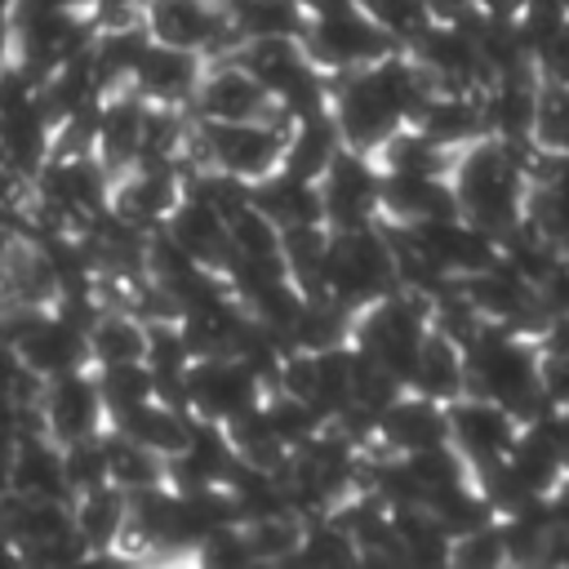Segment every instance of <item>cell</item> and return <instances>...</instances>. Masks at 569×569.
Instances as JSON below:
<instances>
[{"mask_svg": "<svg viewBox=\"0 0 569 569\" xmlns=\"http://www.w3.org/2000/svg\"><path fill=\"white\" fill-rule=\"evenodd\" d=\"M529 156L533 147H511L498 138H476L471 147L453 151L449 187L458 200V213L489 236H502L525 218V191H529Z\"/></svg>", "mask_w": 569, "mask_h": 569, "instance_id": "1", "label": "cell"}, {"mask_svg": "<svg viewBox=\"0 0 569 569\" xmlns=\"http://www.w3.org/2000/svg\"><path fill=\"white\" fill-rule=\"evenodd\" d=\"M462 360H467V391L507 405L520 422H533L542 409H551L538 378L542 351L529 333H516L507 325H485L462 347Z\"/></svg>", "mask_w": 569, "mask_h": 569, "instance_id": "2", "label": "cell"}, {"mask_svg": "<svg viewBox=\"0 0 569 569\" xmlns=\"http://www.w3.org/2000/svg\"><path fill=\"white\" fill-rule=\"evenodd\" d=\"M396 280V258L391 244L382 236V222L369 227H329V249H325V267H320V289L338 298L342 307L360 311L373 298L391 293Z\"/></svg>", "mask_w": 569, "mask_h": 569, "instance_id": "3", "label": "cell"}, {"mask_svg": "<svg viewBox=\"0 0 569 569\" xmlns=\"http://www.w3.org/2000/svg\"><path fill=\"white\" fill-rule=\"evenodd\" d=\"M427 329H431V298L418 293V289L396 284L391 293L373 298L369 307H360L351 316V347L365 351L369 360H378L382 369H391L405 382Z\"/></svg>", "mask_w": 569, "mask_h": 569, "instance_id": "4", "label": "cell"}, {"mask_svg": "<svg viewBox=\"0 0 569 569\" xmlns=\"http://www.w3.org/2000/svg\"><path fill=\"white\" fill-rule=\"evenodd\" d=\"M298 44H302V53H307L325 76L369 67V62H378L382 53L400 49L356 0H347V4H338V9L311 13Z\"/></svg>", "mask_w": 569, "mask_h": 569, "instance_id": "5", "label": "cell"}, {"mask_svg": "<svg viewBox=\"0 0 569 569\" xmlns=\"http://www.w3.org/2000/svg\"><path fill=\"white\" fill-rule=\"evenodd\" d=\"M329 116H333L342 142L356 147V151H369V156L405 124L369 67L329 76Z\"/></svg>", "mask_w": 569, "mask_h": 569, "instance_id": "6", "label": "cell"}, {"mask_svg": "<svg viewBox=\"0 0 569 569\" xmlns=\"http://www.w3.org/2000/svg\"><path fill=\"white\" fill-rule=\"evenodd\" d=\"M142 22H147L151 40H164V44H178V49H196L209 62L227 58L240 44L222 0H147L142 4Z\"/></svg>", "mask_w": 569, "mask_h": 569, "instance_id": "7", "label": "cell"}, {"mask_svg": "<svg viewBox=\"0 0 569 569\" xmlns=\"http://www.w3.org/2000/svg\"><path fill=\"white\" fill-rule=\"evenodd\" d=\"M262 396H267V382L240 356H200L187 369V409L196 418L231 422L258 409Z\"/></svg>", "mask_w": 569, "mask_h": 569, "instance_id": "8", "label": "cell"}, {"mask_svg": "<svg viewBox=\"0 0 569 569\" xmlns=\"http://www.w3.org/2000/svg\"><path fill=\"white\" fill-rule=\"evenodd\" d=\"M320 204L329 227H369L382 218V169L369 151L342 147L320 173Z\"/></svg>", "mask_w": 569, "mask_h": 569, "instance_id": "9", "label": "cell"}, {"mask_svg": "<svg viewBox=\"0 0 569 569\" xmlns=\"http://www.w3.org/2000/svg\"><path fill=\"white\" fill-rule=\"evenodd\" d=\"M445 413H449V445L467 458L471 476L493 467V462H502L511 440L525 427L507 405H498L489 396H476V391H462L458 400H449Z\"/></svg>", "mask_w": 569, "mask_h": 569, "instance_id": "10", "label": "cell"}, {"mask_svg": "<svg viewBox=\"0 0 569 569\" xmlns=\"http://www.w3.org/2000/svg\"><path fill=\"white\" fill-rule=\"evenodd\" d=\"M187 116H196V120H262V116H276V102L236 58H213V62H204V76L196 84V98L187 102Z\"/></svg>", "mask_w": 569, "mask_h": 569, "instance_id": "11", "label": "cell"}, {"mask_svg": "<svg viewBox=\"0 0 569 569\" xmlns=\"http://www.w3.org/2000/svg\"><path fill=\"white\" fill-rule=\"evenodd\" d=\"M409 53L418 58V67L431 76L436 89H467V93H480L489 84V71L480 62V49L471 40V31L462 22H431L413 44Z\"/></svg>", "mask_w": 569, "mask_h": 569, "instance_id": "12", "label": "cell"}, {"mask_svg": "<svg viewBox=\"0 0 569 569\" xmlns=\"http://www.w3.org/2000/svg\"><path fill=\"white\" fill-rule=\"evenodd\" d=\"M116 178L120 182H111V213H120L138 231H156L182 200V173L169 160H138Z\"/></svg>", "mask_w": 569, "mask_h": 569, "instance_id": "13", "label": "cell"}, {"mask_svg": "<svg viewBox=\"0 0 569 569\" xmlns=\"http://www.w3.org/2000/svg\"><path fill=\"white\" fill-rule=\"evenodd\" d=\"M36 405H40V418H44V436L58 440V445L80 440V436H98L102 422H107L98 382H93V373H84V369L44 378Z\"/></svg>", "mask_w": 569, "mask_h": 569, "instance_id": "14", "label": "cell"}, {"mask_svg": "<svg viewBox=\"0 0 569 569\" xmlns=\"http://www.w3.org/2000/svg\"><path fill=\"white\" fill-rule=\"evenodd\" d=\"M204 53L196 49H178V44H164V40H151L147 53L138 58L133 76H129V89L151 102V107H187L196 98V84L204 76Z\"/></svg>", "mask_w": 569, "mask_h": 569, "instance_id": "15", "label": "cell"}, {"mask_svg": "<svg viewBox=\"0 0 569 569\" xmlns=\"http://www.w3.org/2000/svg\"><path fill=\"white\" fill-rule=\"evenodd\" d=\"M538 93L542 80L538 71H516V76H493L480 89V116H485V138L511 142V147H538Z\"/></svg>", "mask_w": 569, "mask_h": 569, "instance_id": "16", "label": "cell"}, {"mask_svg": "<svg viewBox=\"0 0 569 569\" xmlns=\"http://www.w3.org/2000/svg\"><path fill=\"white\" fill-rule=\"evenodd\" d=\"M18 360L36 373V378H58L71 369L89 365V333L80 325H71L67 316H58L53 307H44L27 333L18 338Z\"/></svg>", "mask_w": 569, "mask_h": 569, "instance_id": "17", "label": "cell"}, {"mask_svg": "<svg viewBox=\"0 0 569 569\" xmlns=\"http://www.w3.org/2000/svg\"><path fill=\"white\" fill-rule=\"evenodd\" d=\"M373 440L387 449V453H418V449H431V445H445L449 440V413L440 400H427L418 391H400L373 422Z\"/></svg>", "mask_w": 569, "mask_h": 569, "instance_id": "18", "label": "cell"}, {"mask_svg": "<svg viewBox=\"0 0 569 569\" xmlns=\"http://www.w3.org/2000/svg\"><path fill=\"white\" fill-rule=\"evenodd\" d=\"M147 107L129 84L102 98V116H98V138H93V156L107 164V173H124L138 156H142V129H147Z\"/></svg>", "mask_w": 569, "mask_h": 569, "instance_id": "19", "label": "cell"}, {"mask_svg": "<svg viewBox=\"0 0 569 569\" xmlns=\"http://www.w3.org/2000/svg\"><path fill=\"white\" fill-rule=\"evenodd\" d=\"M231 462H236V449L227 440V427L222 422H209V418H196L187 445L173 458H164V480L173 489L222 485L227 471H231Z\"/></svg>", "mask_w": 569, "mask_h": 569, "instance_id": "20", "label": "cell"}, {"mask_svg": "<svg viewBox=\"0 0 569 569\" xmlns=\"http://www.w3.org/2000/svg\"><path fill=\"white\" fill-rule=\"evenodd\" d=\"M458 213L449 173H391L382 169V218L391 222H431Z\"/></svg>", "mask_w": 569, "mask_h": 569, "instance_id": "21", "label": "cell"}, {"mask_svg": "<svg viewBox=\"0 0 569 569\" xmlns=\"http://www.w3.org/2000/svg\"><path fill=\"white\" fill-rule=\"evenodd\" d=\"M160 227H164L200 267L222 271V262H227V253H231V240H227V218H222L209 200L182 191V200L169 209V218H164Z\"/></svg>", "mask_w": 569, "mask_h": 569, "instance_id": "22", "label": "cell"}, {"mask_svg": "<svg viewBox=\"0 0 569 569\" xmlns=\"http://www.w3.org/2000/svg\"><path fill=\"white\" fill-rule=\"evenodd\" d=\"M249 200L253 209H262L280 231L284 227H307V222H325V204H320V182L298 178L289 169H271L258 182H249Z\"/></svg>", "mask_w": 569, "mask_h": 569, "instance_id": "23", "label": "cell"}, {"mask_svg": "<svg viewBox=\"0 0 569 569\" xmlns=\"http://www.w3.org/2000/svg\"><path fill=\"white\" fill-rule=\"evenodd\" d=\"M431 142H440L445 151H462L476 138H485V116H480V93L467 89H436L427 98V107L413 120Z\"/></svg>", "mask_w": 569, "mask_h": 569, "instance_id": "24", "label": "cell"}, {"mask_svg": "<svg viewBox=\"0 0 569 569\" xmlns=\"http://www.w3.org/2000/svg\"><path fill=\"white\" fill-rule=\"evenodd\" d=\"M405 387L418 391V396H427V400H440V405L458 400V396L467 391V360H462V347H458L453 338H445L440 329H427V338H422V347H418V356H413V369H409Z\"/></svg>", "mask_w": 569, "mask_h": 569, "instance_id": "25", "label": "cell"}, {"mask_svg": "<svg viewBox=\"0 0 569 569\" xmlns=\"http://www.w3.org/2000/svg\"><path fill=\"white\" fill-rule=\"evenodd\" d=\"M4 489L31 498H71L62 480V445L49 436H18L13 458L4 467Z\"/></svg>", "mask_w": 569, "mask_h": 569, "instance_id": "26", "label": "cell"}, {"mask_svg": "<svg viewBox=\"0 0 569 569\" xmlns=\"http://www.w3.org/2000/svg\"><path fill=\"white\" fill-rule=\"evenodd\" d=\"M342 147H347V142H342V133H338V124H333L329 111H320V116H302V120H293V124L284 129V156H280V169L320 182V173L329 169V160H333Z\"/></svg>", "mask_w": 569, "mask_h": 569, "instance_id": "27", "label": "cell"}, {"mask_svg": "<svg viewBox=\"0 0 569 569\" xmlns=\"http://www.w3.org/2000/svg\"><path fill=\"white\" fill-rule=\"evenodd\" d=\"M124 516H129V493H120L111 480L71 498V529L89 542V560L124 538Z\"/></svg>", "mask_w": 569, "mask_h": 569, "instance_id": "28", "label": "cell"}, {"mask_svg": "<svg viewBox=\"0 0 569 569\" xmlns=\"http://www.w3.org/2000/svg\"><path fill=\"white\" fill-rule=\"evenodd\" d=\"M351 307H342L338 298L329 293H302L298 302V316L289 320L284 329V342L293 351H325V347H338V342H351Z\"/></svg>", "mask_w": 569, "mask_h": 569, "instance_id": "29", "label": "cell"}, {"mask_svg": "<svg viewBox=\"0 0 569 569\" xmlns=\"http://www.w3.org/2000/svg\"><path fill=\"white\" fill-rule=\"evenodd\" d=\"M191 422H196V413H191V409H178V405H169V400L151 396L147 405H138V409L120 413L111 427H120V431H124V436H133L138 445L156 449L160 458H173V453L187 445Z\"/></svg>", "mask_w": 569, "mask_h": 569, "instance_id": "30", "label": "cell"}, {"mask_svg": "<svg viewBox=\"0 0 569 569\" xmlns=\"http://www.w3.org/2000/svg\"><path fill=\"white\" fill-rule=\"evenodd\" d=\"M227 13L236 40H302L311 18L302 0H240Z\"/></svg>", "mask_w": 569, "mask_h": 569, "instance_id": "31", "label": "cell"}, {"mask_svg": "<svg viewBox=\"0 0 569 569\" xmlns=\"http://www.w3.org/2000/svg\"><path fill=\"white\" fill-rule=\"evenodd\" d=\"M102 453H107V480L120 493H138L151 485H164V458L147 445H138L133 436H124L120 427H102Z\"/></svg>", "mask_w": 569, "mask_h": 569, "instance_id": "32", "label": "cell"}, {"mask_svg": "<svg viewBox=\"0 0 569 569\" xmlns=\"http://www.w3.org/2000/svg\"><path fill=\"white\" fill-rule=\"evenodd\" d=\"M142 356H147V320H138L129 307H102V316L89 325V360L120 365Z\"/></svg>", "mask_w": 569, "mask_h": 569, "instance_id": "33", "label": "cell"}, {"mask_svg": "<svg viewBox=\"0 0 569 569\" xmlns=\"http://www.w3.org/2000/svg\"><path fill=\"white\" fill-rule=\"evenodd\" d=\"M373 160H378V169H391V173H449L453 169V151L431 142L418 124H400L373 151Z\"/></svg>", "mask_w": 569, "mask_h": 569, "instance_id": "34", "label": "cell"}, {"mask_svg": "<svg viewBox=\"0 0 569 569\" xmlns=\"http://www.w3.org/2000/svg\"><path fill=\"white\" fill-rule=\"evenodd\" d=\"M325 249H329V222H307V227H284V231H280V262H284V276H289L302 293H316V289H320Z\"/></svg>", "mask_w": 569, "mask_h": 569, "instance_id": "35", "label": "cell"}, {"mask_svg": "<svg viewBox=\"0 0 569 569\" xmlns=\"http://www.w3.org/2000/svg\"><path fill=\"white\" fill-rule=\"evenodd\" d=\"M98 382V396H102V409H107V422H116L120 413L147 405L156 396V382H151V369L147 360H120V365H98L93 373Z\"/></svg>", "mask_w": 569, "mask_h": 569, "instance_id": "36", "label": "cell"}, {"mask_svg": "<svg viewBox=\"0 0 569 569\" xmlns=\"http://www.w3.org/2000/svg\"><path fill=\"white\" fill-rule=\"evenodd\" d=\"M262 418H267V427L276 431V440L293 453L298 445H307L320 427H325V413L311 405V400H302V396H289V391H267L262 396Z\"/></svg>", "mask_w": 569, "mask_h": 569, "instance_id": "37", "label": "cell"}, {"mask_svg": "<svg viewBox=\"0 0 569 569\" xmlns=\"http://www.w3.org/2000/svg\"><path fill=\"white\" fill-rule=\"evenodd\" d=\"M240 525L249 533V547H253L258 565H289L298 556L307 520L293 516V511H276V516H258V520H240Z\"/></svg>", "mask_w": 569, "mask_h": 569, "instance_id": "38", "label": "cell"}, {"mask_svg": "<svg viewBox=\"0 0 569 569\" xmlns=\"http://www.w3.org/2000/svg\"><path fill=\"white\" fill-rule=\"evenodd\" d=\"M293 560L298 565H329V569H338V565H360V551H356L351 533L333 516H316V520L302 525V542H298Z\"/></svg>", "mask_w": 569, "mask_h": 569, "instance_id": "39", "label": "cell"}, {"mask_svg": "<svg viewBox=\"0 0 569 569\" xmlns=\"http://www.w3.org/2000/svg\"><path fill=\"white\" fill-rule=\"evenodd\" d=\"M405 467H409V476H413L422 502H427L431 493H440V489H449V485H458V480L471 476L467 458H462L449 440H445V445H431V449H418V453H405Z\"/></svg>", "mask_w": 569, "mask_h": 569, "instance_id": "40", "label": "cell"}, {"mask_svg": "<svg viewBox=\"0 0 569 569\" xmlns=\"http://www.w3.org/2000/svg\"><path fill=\"white\" fill-rule=\"evenodd\" d=\"M400 49H409L436 18H431V9H427V0H356Z\"/></svg>", "mask_w": 569, "mask_h": 569, "instance_id": "41", "label": "cell"}, {"mask_svg": "<svg viewBox=\"0 0 569 569\" xmlns=\"http://www.w3.org/2000/svg\"><path fill=\"white\" fill-rule=\"evenodd\" d=\"M62 480H67V493H84V489H98L107 485V453H102V431L98 436H80V440H67L62 445Z\"/></svg>", "mask_w": 569, "mask_h": 569, "instance_id": "42", "label": "cell"}, {"mask_svg": "<svg viewBox=\"0 0 569 569\" xmlns=\"http://www.w3.org/2000/svg\"><path fill=\"white\" fill-rule=\"evenodd\" d=\"M449 565H458V569H498V565H507V542H502L498 516L458 533L449 542Z\"/></svg>", "mask_w": 569, "mask_h": 569, "instance_id": "43", "label": "cell"}, {"mask_svg": "<svg viewBox=\"0 0 569 569\" xmlns=\"http://www.w3.org/2000/svg\"><path fill=\"white\" fill-rule=\"evenodd\" d=\"M533 142L547 151H569V84H542Z\"/></svg>", "mask_w": 569, "mask_h": 569, "instance_id": "44", "label": "cell"}, {"mask_svg": "<svg viewBox=\"0 0 569 569\" xmlns=\"http://www.w3.org/2000/svg\"><path fill=\"white\" fill-rule=\"evenodd\" d=\"M196 560H204V565H258V560H253V547H249V533H244L240 520L213 529V533L196 547Z\"/></svg>", "mask_w": 569, "mask_h": 569, "instance_id": "45", "label": "cell"}, {"mask_svg": "<svg viewBox=\"0 0 569 569\" xmlns=\"http://www.w3.org/2000/svg\"><path fill=\"white\" fill-rule=\"evenodd\" d=\"M533 71L542 84H569V18L560 22V31L533 53Z\"/></svg>", "mask_w": 569, "mask_h": 569, "instance_id": "46", "label": "cell"}, {"mask_svg": "<svg viewBox=\"0 0 569 569\" xmlns=\"http://www.w3.org/2000/svg\"><path fill=\"white\" fill-rule=\"evenodd\" d=\"M538 302H542L547 316L551 311H569V253H560L551 262V271L538 280Z\"/></svg>", "mask_w": 569, "mask_h": 569, "instance_id": "47", "label": "cell"}, {"mask_svg": "<svg viewBox=\"0 0 569 569\" xmlns=\"http://www.w3.org/2000/svg\"><path fill=\"white\" fill-rule=\"evenodd\" d=\"M476 9H485V13H502V18H516V13L525 9V0H476Z\"/></svg>", "mask_w": 569, "mask_h": 569, "instance_id": "48", "label": "cell"}, {"mask_svg": "<svg viewBox=\"0 0 569 569\" xmlns=\"http://www.w3.org/2000/svg\"><path fill=\"white\" fill-rule=\"evenodd\" d=\"M13 58V22H9V9H0V67Z\"/></svg>", "mask_w": 569, "mask_h": 569, "instance_id": "49", "label": "cell"}, {"mask_svg": "<svg viewBox=\"0 0 569 569\" xmlns=\"http://www.w3.org/2000/svg\"><path fill=\"white\" fill-rule=\"evenodd\" d=\"M9 565H22V556H18V547L9 538H0V569H9Z\"/></svg>", "mask_w": 569, "mask_h": 569, "instance_id": "50", "label": "cell"}, {"mask_svg": "<svg viewBox=\"0 0 569 569\" xmlns=\"http://www.w3.org/2000/svg\"><path fill=\"white\" fill-rule=\"evenodd\" d=\"M302 4H307V13H320V9H338L347 0H302Z\"/></svg>", "mask_w": 569, "mask_h": 569, "instance_id": "51", "label": "cell"}, {"mask_svg": "<svg viewBox=\"0 0 569 569\" xmlns=\"http://www.w3.org/2000/svg\"><path fill=\"white\" fill-rule=\"evenodd\" d=\"M222 4H227V9H231V4H240V0H222Z\"/></svg>", "mask_w": 569, "mask_h": 569, "instance_id": "52", "label": "cell"}]
</instances>
